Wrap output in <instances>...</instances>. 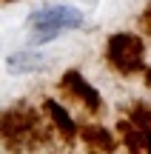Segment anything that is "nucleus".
Segmentation results:
<instances>
[{"instance_id": "nucleus-6", "label": "nucleus", "mask_w": 151, "mask_h": 154, "mask_svg": "<svg viewBox=\"0 0 151 154\" xmlns=\"http://www.w3.org/2000/svg\"><path fill=\"white\" fill-rule=\"evenodd\" d=\"M43 109H46V114L51 117L54 128L60 131V137H63V140H74V134H77V126H74L71 114H68V111L63 109L60 103H54V100H46V103H43Z\"/></svg>"}, {"instance_id": "nucleus-11", "label": "nucleus", "mask_w": 151, "mask_h": 154, "mask_svg": "<svg viewBox=\"0 0 151 154\" xmlns=\"http://www.w3.org/2000/svg\"><path fill=\"white\" fill-rule=\"evenodd\" d=\"M146 86H151V69H146Z\"/></svg>"}, {"instance_id": "nucleus-5", "label": "nucleus", "mask_w": 151, "mask_h": 154, "mask_svg": "<svg viewBox=\"0 0 151 154\" xmlns=\"http://www.w3.org/2000/svg\"><path fill=\"white\" fill-rule=\"evenodd\" d=\"M80 137H83L89 154H114L117 143H114V134L108 131L106 126H97V123H89V126L80 128Z\"/></svg>"}, {"instance_id": "nucleus-12", "label": "nucleus", "mask_w": 151, "mask_h": 154, "mask_svg": "<svg viewBox=\"0 0 151 154\" xmlns=\"http://www.w3.org/2000/svg\"><path fill=\"white\" fill-rule=\"evenodd\" d=\"M146 151L151 154V131H148V146H146Z\"/></svg>"}, {"instance_id": "nucleus-10", "label": "nucleus", "mask_w": 151, "mask_h": 154, "mask_svg": "<svg viewBox=\"0 0 151 154\" xmlns=\"http://www.w3.org/2000/svg\"><path fill=\"white\" fill-rule=\"evenodd\" d=\"M140 23H143V29L151 34V3L146 6V11H143V17H140Z\"/></svg>"}, {"instance_id": "nucleus-8", "label": "nucleus", "mask_w": 151, "mask_h": 154, "mask_svg": "<svg viewBox=\"0 0 151 154\" xmlns=\"http://www.w3.org/2000/svg\"><path fill=\"white\" fill-rule=\"evenodd\" d=\"M117 131L123 134V143L128 146L131 154H143V151H146V146H148V134L143 131L140 126H134L131 120H120V123H117Z\"/></svg>"}, {"instance_id": "nucleus-4", "label": "nucleus", "mask_w": 151, "mask_h": 154, "mask_svg": "<svg viewBox=\"0 0 151 154\" xmlns=\"http://www.w3.org/2000/svg\"><path fill=\"white\" fill-rule=\"evenodd\" d=\"M60 88H63L71 100H77L83 109H89L91 114H97V111H100V91H97L91 83H86V77L80 74V72L68 69V72L60 77Z\"/></svg>"}, {"instance_id": "nucleus-7", "label": "nucleus", "mask_w": 151, "mask_h": 154, "mask_svg": "<svg viewBox=\"0 0 151 154\" xmlns=\"http://www.w3.org/2000/svg\"><path fill=\"white\" fill-rule=\"evenodd\" d=\"M11 74H29V72H40L46 69V57L43 54H34V51H17L6 60Z\"/></svg>"}, {"instance_id": "nucleus-3", "label": "nucleus", "mask_w": 151, "mask_h": 154, "mask_svg": "<svg viewBox=\"0 0 151 154\" xmlns=\"http://www.w3.org/2000/svg\"><path fill=\"white\" fill-rule=\"evenodd\" d=\"M29 26H51V29H80L83 26V14L80 9L71 6H49V9H37L34 14H29Z\"/></svg>"}, {"instance_id": "nucleus-2", "label": "nucleus", "mask_w": 151, "mask_h": 154, "mask_svg": "<svg viewBox=\"0 0 151 154\" xmlns=\"http://www.w3.org/2000/svg\"><path fill=\"white\" fill-rule=\"evenodd\" d=\"M106 60L120 74H137L146 69V43L131 32H117L106 43Z\"/></svg>"}, {"instance_id": "nucleus-9", "label": "nucleus", "mask_w": 151, "mask_h": 154, "mask_svg": "<svg viewBox=\"0 0 151 154\" xmlns=\"http://www.w3.org/2000/svg\"><path fill=\"white\" fill-rule=\"evenodd\" d=\"M128 120L134 123V126H140L146 134L151 131V109H148V106H143V103L131 106V114H128Z\"/></svg>"}, {"instance_id": "nucleus-1", "label": "nucleus", "mask_w": 151, "mask_h": 154, "mask_svg": "<svg viewBox=\"0 0 151 154\" xmlns=\"http://www.w3.org/2000/svg\"><path fill=\"white\" fill-rule=\"evenodd\" d=\"M0 131L9 149H20L23 143H43L46 134L40 131V117L32 106H14V109L3 111L0 117Z\"/></svg>"}]
</instances>
